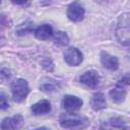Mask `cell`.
<instances>
[{
  "mask_svg": "<svg viewBox=\"0 0 130 130\" xmlns=\"http://www.w3.org/2000/svg\"><path fill=\"white\" fill-rule=\"evenodd\" d=\"M59 123L62 128L67 130H83L89 126V120L86 117L71 112L61 115Z\"/></svg>",
  "mask_w": 130,
  "mask_h": 130,
  "instance_id": "6da1fadb",
  "label": "cell"
},
{
  "mask_svg": "<svg viewBox=\"0 0 130 130\" xmlns=\"http://www.w3.org/2000/svg\"><path fill=\"white\" fill-rule=\"evenodd\" d=\"M116 32L119 42L123 44H130V13L121 15Z\"/></svg>",
  "mask_w": 130,
  "mask_h": 130,
  "instance_id": "7a4b0ae2",
  "label": "cell"
},
{
  "mask_svg": "<svg viewBox=\"0 0 130 130\" xmlns=\"http://www.w3.org/2000/svg\"><path fill=\"white\" fill-rule=\"evenodd\" d=\"M11 93H12L14 101L17 103H20L23 100H25V98L29 93V87H28L26 80H24L22 78H18V79H15L14 81H12Z\"/></svg>",
  "mask_w": 130,
  "mask_h": 130,
  "instance_id": "3957f363",
  "label": "cell"
},
{
  "mask_svg": "<svg viewBox=\"0 0 130 130\" xmlns=\"http://www.w3.org/2000/svg\"><path fill=\"white\" fill-rule=\"evenodd\" d=\"M64 60L70 66H78L82 60L83 56L82 53L75 47H70L65 50L64 52Z\"/></svg>",
  "mask_w": 130,
  "mask_h": 130,
  "instance_id": "277c9868",
  "label": "cell"
},
{
  "mask_svg": "<svg viewBox=\"0 0 130 130\" xmlns=\"http://www.w3.org/2000/svg\"><path fill=\"white\" fill-rule=\"evenodd\" d=\"M79 80L84 85H86L90 88H95L100 83L101 76H100L99 72L95 70H87L82 75H80Z\"/></svg>",
  "mask_w": 130,
  "mask_h": 130,
  "instance_id": "5b68a950",
  "label": "cell"
},
{
  "mask_svg": "<svg viewBox=\"0 0 130 130\" xmlns=\"http://www.w3.org/2000/svg\"><path fill=\"white\" fill-rule=\"evenodd\" d=\"M23 124V118L21 115H14L12 117H6L1 122L2 130H19Z\"/></svg>",
  "mask_w": 130,
  "mask_h": 130,
  "instance_id": "8992f818",
  "label": "cell"
},
{
  "mask_svg": "<svg viewBox=\"0 0 130 130\" xmlns=\"http://www.w3.org/2000/svg\"><path fill=\"white\" fill-rule=\"evenodd\" d=\"M84 16V8L78 3L73 2L67 8V17L74 22L80 21Z\"/></svg>",
  "mask_w": 130,
  "mask_h": 130,
  "instance_id": "52a82bcc",
  "label": "cell"
},
{
  "mask_svg": "<svg viewBox=\"0 0 130 130\" xmlns=\"http://www.w3.org/2000/svg\"><path fill=\"white\" fill-rule=\"evenodd\" d=\"M63 107L64 109H66L68 112H71V113H74L75 111L79 110L82 106V100L79 99L78 96H75V95H65L63 98Z\"/></svg>",
  "mask_w": 130,
  "mask_h": 130,
  "instance_id": "ba28073f",
  "label": "cell"
},
{
  "mask_svg": "<svg viewBox=\"0 0 130 130\" xmlns=\"http://www.w3.org/2000/svg\"><path fill=\"white\" fill-rule=\"evenodd\" d=\"M101 130H130V127L127 126L122 119L112 118L101 125Z\"/></svg>",
  "mask_w": 130,
  "mask_h": 130,
  "instance_id": "9c48e42d",
  "label": "cell"
},
{
  "mask_svg": "<svg viewBox=\"0 0 130 130\" xmlns=\"http://www.w3.org/2000/svg\"><path fill=\"white\" fill-rule=\"evenodd\" d=\"M100 57H101V62H102V64H103L106 68H108V69H110V70H116V69H118V67H119V62H118V59H117L115 56L109 54L108 52L102 51Z\"/></svg>",
  "mask_w": 130,
  "mask_h": 130,
  "instance_id": "30bf717a",
  "label": "cell"
},
{
  "mask_svg": "<svg viewBox=\"0 0 130 130\" xmlns=\"http://www.w3.org/2000/svg\"><path fill=\"white\" fill-rule=\"evenodd\" d=\"M30 111L34 115H44L48 114L51 111V104L48 100H41L34 104L30 108Z\"/></svg>",
  "mask_w": 130,
  "mask_h": 130,
  "instance_id": "8fae6325",
  "label": "cell"
},
{
  "mask_svg": "<svg viewBox=\"0 0 130 130\" xmlns=\"http://www.w3.org/2000/svg\"><path fill=\"white\" fill-rule=\"evenodd\" d=\"M35 37L38 40L46 41L53 37V28L50 24H43L35 30Z\"/></svg>",
  "mask_w": 130,
  "mask_h": 130,
  "instance_id": "7c38bea8",
  "label": "cell"
},
{
  "mask_svg": "<svg viewBox=\"0 0 130 130\" xmlns=\"http://www.w3.org/2000/svg\"><path fill=\"white\" fill-rule=\"evenodd\" d=\"M90 105L94 111H100V110L105 109L107 107V102H106L105 95L102 92L93 93L91 96V100H90Z\"/></svg>",
  "mask_w": 130,
  "mask_h": 130,
  "instance_id": "4fadbf2b",
  "label": "cell"
},
{
  "mask_svg": "<svg viewBox=\"0 0 130 130\" xmlns=\"http://www.w3.org/2000/svg\"><path fill=\"white\" fill-rule=\"evenodd\" d=\"M109 94H110V98L112 99L113 102H115L117 104H120L126 98V90L122 86L117 85V86H115L114 88H112L110 90Z\"/></svg>",
  "mask_w": 130,
  "mask_h": 130,
  "instance_id": "5bb4252c",
  "label": "cell"
},
{
  "mask_svg": "<svg viewBox=\"0 0 130 130\" xmlns=\"http://www.w3.org/2000/svg\"><path fill=\"white\" fill-rule=\"evenodd\" d=\"M40 87L44 91H54V90H57L58 84L55 80L51 78H47V81H43Z\"/></svg>",
  "mask_w": 130,
  "mask_h": 130,
  "instance_id": "9a60e30c",
  "label": "cell"
},
{
  "mask_svg": "<svg viewBox=\"0 0 130 130\" xmlns=\"http://www.w3.org/2000/svg\"><path fill=\"white\" fill-rule=\"evenodd\" d=\"M54 41L56 44L60 46H66L69 43V38L66 32L64 31H57L54 36Z\"/></svg>",
  "mask_w": 130,
  "mask_h": 130,
  "instance_id": "2e32d148",
  "label": "cell"
},
{
  "mask_svg": "<svg viewBox=\"0 0 130 130\" xmlns=\"http://www.w3.org/2000/svg\"><path fill=\"white\" fill-rule=\"evenodd\" d=\"M0 107H1L2 111L6 110L9 107V103H8V101L6 100V98L3 93H1V95H0Z\"/></svg>",
  "mask_w": 130,
  "mask_h": 130,
  "instance_id": "e0dca14e",
  "label": "cell"
},
{
  "mask_svg": "<svg viewBox=\"0 0 130 130\" xmlns=\"http://www.w3.org/2000/svg\"><path fill=\"white\" fill-rule=\"evenodd\" d=\"M10 71L8 70V69H5V68H3L2 70H1V78L2 79H8L9 77H10Z\"/></svg>",
  "mask_w": 130,
  "mask_h": 130,
  "instance_id": "ac0fdd59",
  "label": "cell"
},
{
  "mask_svg": "<svg viewBox=\"0 0 130 130\" xmlns=\"http://www.w3.org/2000/svg\"><path fill=\"white\" fill-rule=\"evenodd\" d=\"M122 83H125V84H130V73L126 74L123 78H122Z\"/></svg>",
  "mask_w": 130,
  "mask_h": 130,
  "instance_id": "d6986e66",
  "label": "cell"
},
{
  "mask_svg": "<svg viewBox=\"0 0 130 130\" xmlns=\"http://www.w3.org/2000/svg\"><path fill=\"white\" fill-rule=\"evenodd\" d=\"M35 130H50V129L47 128V127H41V128H37V129H35Z\"/></svg>",
  "mask_w": 130,
  "mask_h": 130,
  "instance_id": "ffe728a7",
  "label": "cell"
}]
</instances>
